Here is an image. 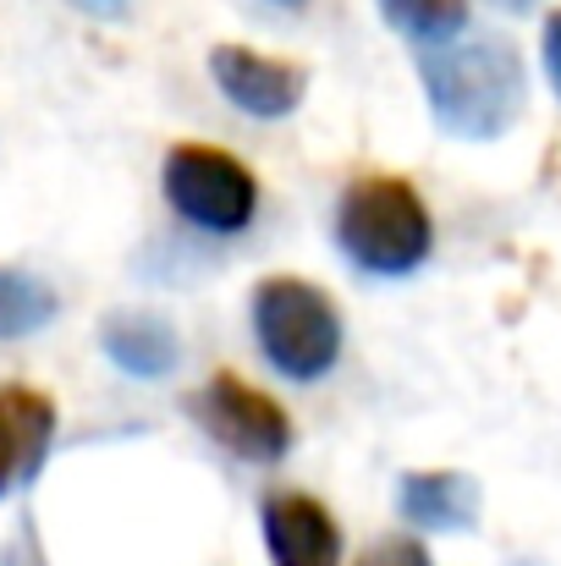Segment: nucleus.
Masks as SVG:
<instances>
[{"label":"nucleus","mask_w":561,"mask_h":566,"mask_svg":"<svg viewBox=\"0 0 561 566\" xmlns=\"http://www.w3.org/2000/svg\"><path fill=\"white\" fill-rule=\"evenodd\" d=\"M418 77L429 94L435 122L451 138L468 144H490L507 127H518L523 105H529V72L512 39H446L418 50Z\"/></svg>","instance_id":"obj_1"},{"label":"nucleus","mask_w":561,"mask_h":566,"mask_svg":"<svg viewBox=\"0 0 561 566\" xmlns=\"http://www.w3.org/2000/svg\"><path fill=\"white\" fill-rule=\"evenodd\" d=\"M336 242L370 275H413L435 248V220L407 177H359L336 203Z\"/></svg>","instance_id":"obj_2"},{"label":"nucleus","mask_w":561,"mask_h":566,"mask_svg":"<svg viewBox=\"0 0 561 566\" xmlns=\"http://www.w3.org/2000/svg\"><path fill=\"white\" fill-rule=\"evenodd\" d=\"M253 336L259 353L287 379H320L342 358V314L336 303L298 281V275H270L253 286Z\"/></svg>","instance_id":"obj_3"},{"label":"nucleus","mask_w":561,"mask_h":566,"mask_svg":"<svg viewBox=\"0 0 561 566\" xmlns=\"http://www.w3.org/2000/svg\"><path fill=\"white\" fill-rule=\"evenodd\" d=\"M160 182H166V203L187 226L215 231V237H237L259 209L253 171L237 155L209 149V144H177L160 166Z\"/></svg>","instance_id":"obj_4"},{"label":"nucleus","mask_w":561,"mask_h":566,"mask_svg":"<svg viewBox=\"0 0 561 566\" xmlns=\"http://www.w3.org/2000/svg\"><path fill=\"white\" fill-rule=\"evenodd\" d=\"M187 407H193L198 429L242 462H281L292 451V418L281 412V401L253 390L242 375L204 379Z\"/></svg>","instance_id":"obj_5"},{"label":"nucleus","mask_w":561,"mask_h":566,"mask_svg":"<svg viewBox=\"0 0 561 566\" xmlns=\"http://www.w3.org/2000/svg\"><path fill=\"white\" fill-rule=\"evenodd\" d=\"M209 77L237 111L264 116V122L292 116L309 94V72L298 61H281V55H264V50H248V44H215Z\"/></svg>","instance_id":"obj_6"},{"label":"nucleus","mask_w":561,"mask_h":566,"mask_svg":"<svg viewBox=\"0 0 561 566\" xmlns=\"http://www.w3.org/2000/svg\"><path fill=\"white\" fill-rule=\"evenodd\" d=\"M259 523L276 566H342V528L314 495L281 490L264 501Z\"/></svg>","instance_id":"obj_7"},{"label":"nucleus","mask_w":561,"mask_h":566,"mask_svg":"<svg viewBox=\"0 0 561 566\" xmlns=\"http://www.w3.org/2000/svg\"><path fill=\"white\" fill-rule=\"evenodd\" d=\"M55 440V401L33 385H0V495L22 490Z\"/></svg>","instance_id":"obj_8"},{"label":"nucleus","mask_w":561,"mask_h":566,"mask_svg":"<svg viewBox=\"0 0 561 566\" xmlns=\"http://www.w3.org/2000/svg\"><path fill=\"white\" fill-rule=\"evenodd\" d=\"M396 506L413 528L429 534H463L479 523V484L468 473L451 468H424V473H402L396 484Z\"/></svg>","instance_id":"obj_9"},{"label":"nucleus","mask_w":561,"mask_h":566,"mask_svg":"<svg viewBox=\"0 0 561 566\" xmlns=\"http://www.w3.org/2000/svg\"><path fill=\"white\" fill-rule=\"evenodd\" d=\"M100 347H105V358L122 369V375H138V379H160L177 369V331H172V319H160V314H111L105 325H100Z\"/></svg>","instance_id":"obj_10"},{"label":"nucleus","mask_w":561,"mask_h":566,"mask_svg":"<svg viewBox=\"0 0 561 566\" xmlns=\"http://www.w3.org/2000/svg\"><path fill=\"white\" fill-rule=\"evenodd\" d=\"M380 17L396 33H407L418 50H429L468 28V0H380Z\"/></svg>","instance_id":"obj_11"},{"label":"nucleus","mask_w":561,"mask_h":566,"mask_svg":"<svg viewBox=\"0 0 561 566\" xmlns=\"http://www.w3.org/2000/svg\"><path fill=\"white\" fill-rule=\"evenodd\" d=\"M55 319V292L22 270H0V342L33 336Z\"/></svg>","instance_id":"obj_12"},{"label":"nucleus","mask_w":561,"mask_h":566,"mask_svg":"<svg viewBox=\"0 0 561 566\" xmlns=\"http://www.w3.org/2000/svg\"><path fill=\"white\" fill-rule=\"evenodd\" d=\"M359 566H435V562H429V551L413 534H385L359 556Z\"/></svg>","instance_id":"obj_13"},{"label":"nucleus","mask_w":561,"mask_h":566,"mask_svg":"<svg viewBox=\"0 0 561 566\" xmlns=\"http://www.w3.org/2000/svg\"><path fill=\"white\" fill-rule=\"evenodd\" d=\"M540 61H546V77H551V88L561 99V11H551L546 28H540Z\"/></svg>","instance_id":"obj_14"},{"label":"nucleus","mask_w":561,"mask_h":566,"mask_svg":"<svg viewBox=\"0 0 561 566\" xmlns=\"http://www.w3.org/2000/svg\"><path fill=\"white\" fill-rule=\"evenodd\" d=\"M496 6H507V11H529L534 0H496Z\"/></svg>","instance_id":"obj_15"},{"label":"nucleus","mask_w":561,"mask_h":566,"mask_svg":"<svg viewBox=\"0 0 561 566\" xmlns=\"http://www.w3.org/2000/svg\"><path fill=\"white\" fill-rule=\"evenodd\" d=\"M83 6H94V11H116L122 0H83Z\"/></svg>","instance_id":"obj_16"},{"label":"nucleus","mask_w":561,"mask_h":566,"mask_svg":"<svg viewBox=\"0 0 561 566\" xmlns=\"http://www.w3.org/2000/svg\"><path fill=\"white\" fill-rule=\"evenodd\" d=\"M281 6H298V0H281Z\"/></svg>","instance_id":"obj_17"}]
</instances>
